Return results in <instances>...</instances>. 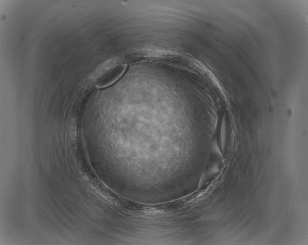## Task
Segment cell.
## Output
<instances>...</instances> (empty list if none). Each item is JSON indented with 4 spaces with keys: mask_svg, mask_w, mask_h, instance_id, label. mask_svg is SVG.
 <instances>
[{
    "mask_svg": "<svg viewBox=\"0 0 308 245\" xmlns=\"http://www.w3.org/2000/svg\"><path fill=\"white\" fill-rule=\"evenodd\" d=\"M127 63L122 59H111L103 65V71L97 78L96 86L98 88L107 87L117 81L124 73Z\"/></svg>",
    "mask_w": 308,
    "mask_h": 245,
    "instance_id": "obj_1",
    "label": "cell"
}]
</instances>
